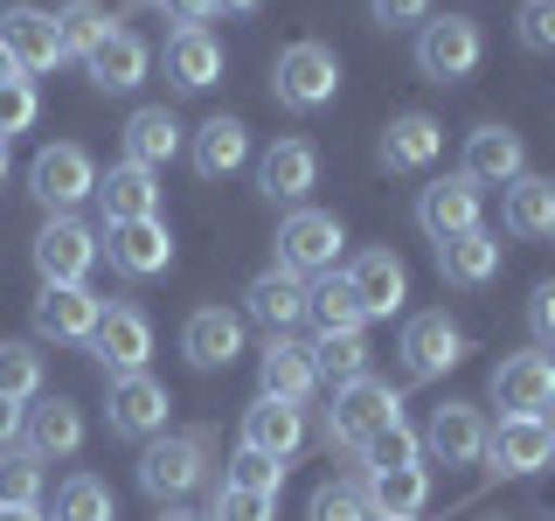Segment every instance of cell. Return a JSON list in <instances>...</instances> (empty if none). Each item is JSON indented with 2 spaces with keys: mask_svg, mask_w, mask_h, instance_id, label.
I'll use <instances>...</instances> for the list:
<instances>
[{
  "mask_svg": "<svg viewBox=\"0 0 555 521\" xmlns=\"http://www.w3.org/2000/svg\"><path fill=\"white\" fill-rule=\"evenodd\" d=\"M271 98L285 112H320L340 98V56L326 42H285L271 63Z\"/></svg>",
  "mask_w": 555,
  "mask_h": 521,
  "instance_id": "obj_1",
  "label": "cell"
},
{
  "mask_svg": "<svg viewBox=\"0 0 555 521\" xmlns=\"http://www.w3.org/2000/svg\"><path fill=\"white\" fill-rule=\"evenodd\" d=\"M389 424H403V396H396L389 382L361 376V382H347V390H334V410H326V445L361 452L375 431H389Z\"/></svg>",
  "mask_w": 555,
  "mask_h": 521,
  "instance_id": "obj_2",
  "label": "cell"
},
{
  "mask_svg": "<svg viewBox=\"0 0 555 521\" xmlns=\"http://www.w3.org/2000/svg\"><path fill=\"white\" fill-rule=\"evenodd\" d=\"M486 56V35L473 14H430L424 28H416V69H424L430 84H465Z\"/></svg>",
  "mask_w": 555,
  "mask_h": 521,
  "instance_id": "obj_3",
  "label": "cell"
},
{
  "mask_svg": "<svg viewBox=\"0 0 555 521\" xmlns=\"http://www.w3.org/2000/svg\"><path fill=\"white\" fill-rule=\"evenodd\" d=\"M208 480V439L202 431H160L146 452H139V486L153 500H181Z\"/></svg>",
  "mask_w": 555,
  "mask_h": 521,
  "instance_id": "obj_4",
  "label": "cell"
},
{
  "mask_svg": "<svg viewBox=\"0 0 555 521\" xmlns=\"http://www.w3.org/2000/svg\"><path fill=\"white\" fill-rule=\"evenodd\" d=\"M396 355H403L410 382H444L465 355H473V341H465V327L438 306V313H416V320H403V341H396Z\"/></svg>",
  "mask_w": 555,
  "mask_h": 521,
  "instance_id": "obj_5",
  "label": "cell"
},
{
  "mask_svg": "<svg viewBox=\"0 0 555 521\" xmlns=\"http://www.w3.org/2000/svg\"><path fill=\"white\" fill-rule=\"evenodd\" d=\"M340 251H347V230L326 208H292V216L278 223V265L299 271V278H326L340 265Z\"/></svg>",
  "mask_w": 555,
  "mask_h": 521,
  "instance_id": "obj_6",
  "label": "cell"
},
{
  "mask_svg": "<svg viewBox=\"0 0 555 521\" xmlns=\"http://www.w3.org/2000/svg\"><path fill=\"white\" fill-rule=\"evenodd\" d=\"M167 382L160 376H112V396H104V424H112V439H132V445H153L167 431Z\"/></svg>",
  "mask_w": 555,
  "mask_h": 521,
  "instance_id": "obj_7",
  "label": "cell"
},
{
  "mask_svg": "<svg viewBox=\"0 0 555 521\" xmlns=\"http://www.w3.org/2000/svg\"><path fill=\"white\" fill-rule=\"evenodd\" d=\"M28 195L42 202L49 216H69L77 202H91V195H98V167H91V153L69 147V139H63V147H42V153L28 161Z\"/></svg>",
  "mask_w": 555,
  "mask_h": 521,
  "instance_id": "obj_8",
  "label": "cell"
},
{
  "mask_svg": "<svg viewBox=\"0 0 555 521\" xmlns=\"http://www.w3.org/2000/svg\"><path fill=\"white\" fill-rule=\"evenodd\" d=\"M98 257H104V243L77 216H49L35 230V271H42V285H83Z\"/></svg>",
  "mask_w": 555,
  "mask_h": 521,
  "instance_id": "obj_9",
  "label": "cell"
},
{
  "mask_svg": "<svg viewBox=\"0 0 555 521\" xmlns=\"http://www.w3.org/2000/svg\"><path fill=\"white\" fill-rule=\"evenodd\" d=\"M486 195L465 174H438V181H424V195H416V230H424L430 243H451L465 230H486Z\"/></svg>",
  "mask_w": 555,
  "mask_h": 521,
  "instance_id": "obj_10",
  "label": "cell"
},
{
  "mask_svg": "<svg viewBox=\"0 0 555 521\" xmlns=\"http://www.w3.org/2000/svg\"><path fill=\"white\" fill-rule=\"evenodd\" d=\"M98 313H104V300H98L91 285H42V292H35V306H28V320H35V334H42V341L91 347Z\"/></svg>",
  "mask_w": 555,
  "mask_h": 521,
  "instance_id": "obj_11",
  "label": "cell"
},
{
  "mask_svg": "<svg viewBox=\"0 0 555 521\" xmlns=\"http://www.w3.org/2000/svg\"><path fill=\"white\" fill-rule=\"evenodd\" d=\"M493 404L507 417H534L542 404H555V355L548 347H520L493 369Z\"/></svg>",
  "mask_w": 555,
  "mask_h": 521,
  "instance_id": "obj_12",
  "label": "cell"
},
{
  "mask_svg": "<svg viewBox=\"0 0 555 521\" xmlns=\"http://www.w3.org/2000/svg\"><path fill=\"white\" fill-rule=\"evenodd\" d=\"M479 459L493 466L500 480H528V473H542V466L555 459V445H548L542 417H500V424L486 431V452H479Z\"/></svg>",
  "mask_w": 555,
  "mask_h": 521,
  "instance_id": "obj_13",
  "label": "cell"
},
{
  "mask_svg": "<svg viewBox=\"0 0 555 521\" xmlns=\"http://www.w3.org/2000/svg\"><path fill=\"white\" fill-rule=\"evenodd\" d=\"M91 355L104 361V376H139L146 355H153V320L139 306H104L98 334H91Z\"/></svg>",
  "mask_w": 555,
  "mask_h": 521,
  "instance_id": "obj_14",
  "label": "cell"
},
{
  "mask_svg": "<svg viewBox=\"0 0 555 521\" xmlns=\"http://www.w3.org/2000/svg\"><path fill=\"white\" fill-rule=\"evenodd\" d=\"M306 285H312V278L285 271V265L257 271L250 285H243V320H257L264 334H292V327L306 320Z\"/></svg>",
  "mask_w": 555,
  "mask_h": 521,
  "instance_id": "obj_15",
  "label": "cell"
},
{
  "mask_svg": "<svg viewBox=\"0 0 555 521\" xmlns=\"http://www.w3.org/2000/svg\"><path fill=\"white\" fill-rule=\"evenodd\" d=\"M320 390V369H312V347L292 334H264V355H257V396H278V404H299Z\"/></svg>",
  "mask_w": 555,
  "mask_h": 521,
  "instance_id": "obj_16",
  "label": "cell"
},
{
  "mask_svg": "<svg viewBox=\"0 0 555 521\" xmlns=\"http://www.w3.org/2000/svg\"><path fill=\"white\" fill-rule=\"evenodd\" d=\"M340 278L361 300V320H389V313H403V300H410V271H403L396 251H361Z\"/></svg>",
  "mask_w": 555,
  "mask_h": 521,
  "instance_id": "obj_17",
  "label": "cell"
},
{
  "mask_svg": "<svg viewBox=\"0 0 555 521\" xmlns=\"http://www.w3.org/2000/svg\"><path fill=\"white\" fill-rule=\"evenodd\" d=\"M0 49L14 56V69H22V77L56 69V63H63L56 14H49V8H8V14H0Z\"/></svg>",
  "mask_w": 555,
  "mask_h": 521,
  "instance_id": "obj_18",
  "label": "cell"
},
{
  "mask_svg": "<svg viewBox=\"0 0 555 521\" xmlns=\"http://www.w3.org/2000/svg\"><path fill=\"white\" fill-rule=\"evenodd\" d=\"M104 257H112V271H126V278H160L173 265V237H167L160 216L112 223V230H104Z\"/></svg>",
  "mask_w": 555,
  "mask_h": 521,
  "instance_id": "obj_19",
  "label": "cell"
},
{
  "mask_svg": "<svg viewBox=\"0 0 555 521\" xmlns=\"http://www.w3.org/2000/svg\"><path fill=\"white\" fill-rule=\"evenodd\" d=\"M465 181L473 188H507L528 174V147H520V132L514 126H479V132H465Z\"/></svg>",
  "mask_w": 555,
  "mask_h": 521,
  "instance_id": "obj_20",
  "label": "cell"
},
{
  "mask_svg": "<svg viewBox=\"0 0 555 521\" xmlns=\"http://www.w3.org/2000/svg\"><path fill=\"white\" fill-rule=\"evenodd\" d=\"M98 216H104V230H112V223L160 216V174L139 167V161H118L112 174H98Z\"/></svg>",
  "mask_w": 555,
  "mask_h": 521,
  "instance_id": "obj_21",
  "label": "cell"
},
{
  "mask_svg": "<svg viewBox=\"0 0 555 521\" xmlns=\"http://www.w3.org/2000/svg\"><path fill=\"white\" fill-rule=\"evenodd\" d=\"M257 188H264V202L299 208L312 188H320V147H312V139H278L264 161H257Z\"/></svg>",
  "mask_w": 555,
  "mask_h": 521,
  "instance_id": "obj_22",
  "label": "cell"
},
{
  "mask_svg": "<svg viewBox=\"0 0 555 521\" xmlns=\"http://www.w3.org/2000/svg\"><path fill=\"white\" fill-rule=\"evenodd\" d=\"M424 459H438V466H479V452H486V417L473 404H444V410H430V424H424Z\"/></svg>",
  "mask_w": 555,
  "mask_h": 521,
  "instance_id": "obj_23",
  "label": "cell"
},
{
  "mask_svg": "<svg viewBox=\"0 0 555 521\" xmlns=\"http://www.w3.org/2000/svg\"><path fill=\"white\" fill-rule=\"evenodd\" d=\"M181 355L195 361V369H230L243 355V313L230 306H195L181 327Z\"/></svg>",
  "mask_w": 555,
  "mask_h": 521,
  "instance_id": "obj_24",
  "label": "cell"
},
{
  "mask_svg": "<svg viewBox=\"0 0 555 521\" xmlns=\"http://www.w3.org/2000/svg\"><path fill=\"white\" fill-rule=\"evenodd\" d=\"M375 153H382V167H389V174H424L444 153V126L430 112H403V118L382 126V147Z\"/></svg>",
  "mask_w": 555,
  "mask_h": 521,
  "instance_id": "obj_25",
  "label": "cell"
},
{
  "mask_svg": "<svg viewBox=\"0 0 555 521\" xmlns=\"http://www.w3.org/2000/svg\"><path fill=\"white\" fill-rule=\"evenodd\" d=\"M22 439H28L35 459H69L83 445V410L69 396H35L22 410Z\"/></svg>",
  "mask_w": 555,
  "mask_h": 521,
  "instance_id": "obj_26",
  "label": "cell"
},
{
  "mask_svg": "<svg viewBox=\"0 0 555 521\" xmlns=\"http://www.w3.org/2000/svg\"><path fill=\"white\" fill-rule=\"evenodd\" d=\"M306 445V410L278 404V396H257L243 410V452H264V459H292Z\"/></svg>",
  "mask_w": 555,
  "mask_h": 521,
  "instance_id": "obj_27",
  "label": "cell"
},
{
  "mask_svg": "<svg viewBox=\"0 0 555 521\" xmlns=\"http://www.w3.org/2000/svg\"><path fill=\"white\" fill-rule=\"evenodd\" d=\"M188 153H195V174H202V181H230V174L250 161V126L222 112V118H208V126H195Z\"/></svg>",
  "mask_w": 555,
  "mask_h": 521,
  "instance_id": "obj_28",
  "label": "cell"
},
{
  "mask_svg": "<svg viewBox=\"0 0 555 521\" xmlns=\"http://www.w3.org/2000/svg\"><path fill=\"white\" fill-rule=\"evenodd\" d=\"M438 271H444V285H459V292L493 285L500 278V237L493 230H465V237L438 243Z\"/></svg>",
  "mask_w": 555,
  "mask_h": 521,
  "instance_id": "obj_29",
  "label": "cell"
},
{
  "mask_svg": "<svg viewBox=\"0 0 555 521\" xmlns=\"http://www.w3.org/2000/svg\"><path fill=\"white\" fill-rule=\"evenodd\" d=\"M146 63L153 56H146V42H139L132 28H112L91 56H83V69H91L98 91H139V84H146Z\"/></svg>",
  "mask_w": 555,
  "mask_h": 521,
  "instance_id": "obj_30",
  "label": "cell"
},
{
  "mask_svg": "<svg viewBox=\"0 0 555 521\" xmlns=\"http://www.w3.org/2000/svg\"><path fill=\"white\" fill-rule=\"evenodd\" d=\"M181 147H188V132H181V118H173L167 104H139V112L126 118V161H139V167L160 174Z\"/></svg>",
  "mask_w": 555,
  "mask_h": 521,
  "instance_id": "obj_31",
  "label": "cell"
},
{
  "mask_svg": "<svg viewBox=\"0 0 555 521\" xmlns=\"http://www.w3.org/2000/svg\"><path fill=\"white\" fill-rule=\"evenodd\" d=\"M167 77H173V91H208L222 77V42L208 28H173L167 35Z\"/></svg>",
  "mask_w": 555,
  "mask_h": 521,
  "instance_id": "obj_32",
  "label": "cell"
},
{
  "mask_svg": "<svg viewBox=\"0 0 555 521\" xmlns=\"http://www.w3.org/2000/svg\"><path fill=\"white\" fill-rule=\"evenodd\" d=\"M361 486H369V508L375 521H416L430 500V473L424 466H389V473H361Z\"/></svg>",
  "mask_w": 555,
  "mask_h": 521,
  "instance_id": "obj_33",
  "label": "cell"
},
{
  "mask_svg": "<svg viewBox=\"0 0 555 521\" xmlns=\"http://www.w3.org/2000/svg\"><path fill=\"white\" fill-rule=\"evenodd\" d=\"M514 237H555V181L548 174H520L507 181V202H500Z\"/></svg>",
  "mask_w": 555,
  "mask_h": 521,
  "instance_id": "obj_34",
  "label": "cell"
},
{
  "mask_svg": "<svg viewBox=\"0 0 555 521\" xmlns=\"http://www.w3.org/2000/svg\"><path fill=\"white\" fill-rule=\"evenodd\" d=\"M306 320L320 327V334H361V327H369V320H361V300L347 292V278H334V271L306 285Z\"/></svg>",
  "mask_w": 555,
  "mask_h": 521,
  "instance_id": "obj_35",
  "label": "cell"
},
{
  "mask_svg": "<svg viewBox=\"0 0 555 521\" xmlns=\"http://www.w3.org/2000/svg\"><path fill=\"white\" fill-rule=\"evenodd\" d=\"M312 369H320V382H334V390L361 382V376H369V334H320Z\"/></svg>",
  "mask_w": 555,
  "mask_h": 521,
  "instance_id": "obj_36",
  "label": "cell"
},
{
  "mask_svg": "<svg viewBox=\"0 0 555 521\" xmlns=\"http://www.w3.org/2000/svg\"><path fill=\"white\" fill-rule=\"evenodd\" d=\"M56 35H63V56H91V49L112 35V14L98 0H63L56 8Z\"/></svg>",
  "mask_w": 555,
  "mask_h": 521,
  "instance_id": "obj_37",
  "label": "cell"
},
{
  "mask_svg": "<svg viewBox=\"0 0 555 521\" xmlns=\"http://www.w3.org/2000/svg\"><path fill=\"white\" fill-rule=\"evenodd\" d=\"M56 521H118L112 486L91 480V473H69V480L56 486Z\"/></svg>",
  "mask_w": 555,
  "mask_h": 521,
  "instance_id": "obj_38",
  "label": "cell"
},
{
  "mask_svg": "<svg viewBox=\"0 0 555 521\" xmlns=\"http://www.w3.org/2000/svg\"><path fill=\"white\" fill-rule=\"evenodd\" d=\"M0 396L8 404H35L42 396V355L28 341H0Z\"/></svg>",
  "mask_w": 555,
  "mask_h": 521,
  "instance_id": "obj_39",
  "label": "cell"
},
{
  "mask_svg": "<svg viewBox=\"0 0 555 521\" xmlns=\"http://www.w3.org/2000/svg\"><path fill=\"white\" fill-rule=\"evenodd\" d=\"M0 508H42V459L22 452H0Z\"/></svg>",
  "mask_w": 555,
  "mask_h": 521,
  "instance_id": "obj_40",
  "label": "cell"
},
{
  "mask_svg": "<svg viewBox=\"0 0 555 521\" xmlns=\"http://www.w3.org/2000/svg\"><path fill=\"white\" fill-rule=\"evenodd\" d=\"M306 521H375V508H369V486H361V480H326L320 494H312Z\"/></svg>",
  "mask_w": 555,
  "mask_h": 521,
  "instance_id": "obj_41",
  "label": "cell"
},
{
  "mask_svg": "<svg viewBox=\"0 0 555 521\" xmlns=\"http://www.w3.org/2000/svg\"><path fill=\"white\" fill-rule=\"evenodd\" d=\"M389 466H424V445H416L410 424H389L361 445V473H389Z\"/></svg>",
  "mask_w": 555,
  "mask_h": 521,
  "instance_id": "obj_42",
  "label": "cell"
},
{
  "mask_svg": "<svg viewBox=\"0 0 555 521\" xmlns=\"http://www.w3.org/2000/svg\"><path fill=\"white\" fill-rule=\"evenodd\" d=\"M222 486H243V494H285V459H264V452H236Z\"/></svg>",
  "mask_w": 555,
  "mask_h": 521,
  "instance_id": "obj_43",
  "label": "cell"
},
{
  "mask_svg": "<svg viewBox=\"0 0 555 521\" xmlns=\"http://www.w3.org/2000/svg\"><path fill=\"white\" fill-rule=\"evenodd\" d=\"M514 42L528 49V56H555V0H520Z\"/></svg>",
  "mask_w": 555,
  "mask_h": 521,
  "instance_id": "obj_44",
  "label": "cell"
},
{
  "mask_svg": "<svg viewBox=\"0 0 555 521\" xmlns=\"http://www.w3.org/2000/svg\"><path fill=\"white\" fill-rule=\"evenodd\" d=\"M35 118H42V98H35V84L28 77H14V84H0V139H14V132H28Z\"/></svg>",
  "mask_w": 555,
  "mask_h": 521,
  "instance_id": "obj_45",
  "label": "cell"
},
{
  "mask_svg": "<svg viewBox=\"0 0 555 521\" xmlns=\"http://www.w3.org/2000/svg\"><path fill=\"white\" fill-rule=\"evenodd\" d=\"M208 521H278V494H243V486H216V514Z\"/></svg>",
  "mask_w": 555,
  "mask_h": 521,
  "instance_id": "obj_46",
  "label": "cell"
},
{
  "mask_svg": "<svg viewBox=\"0 0 555 521\" xmlns=\"http://www.w3.org/2000/svg\"><path fill=\"white\" fill-rule=\"evenodd\" d=\"M369 22H382V28H424L430 0H369Z\"/></svg>",
  "mask_w": 555,
  "mask_h": 521,
  "instance_id": "obj_47",
  "label": "cell"
},
{
  "mask_svg": "<svg viewBox=\"0 0 555 521\" xmlns=\"http://www.w3.org/2000/svg\"><path fill=\"white\" fill-rule=\"evenodd\" d=\"M528 327H534V341H542V347H555V278H542V285H534Z\"/></svg>",
  "mask_w": 555,
  "mask_h": 521,
  "instance_id": "obj_48",
  "label": "cell"
},
{
  "mask_svg": "<svg viewBox=\"0 0 555 521\" xmlns=\"http://www.w3.org/2000/svg\"><path fill=\"white\" fill-rule=\"evenodd\" d=\"M167 8V22L173 28H202V22H216V0H160Z\"/></svg>",
  "mask_w": 555,
  "mask_h": 521,
  "instance_id": "obj_49",
  "label": "cell"
},
{
  "mask_svg": "<svg viewBox=\"0 0 555 521\" xmlns=\"http://www.w3.org/2000/svg\"><path fill=\"white\" fill-rule=\"evenodd\" d=\"M14 439H22V404L0 396V452H14Z\"/></svg>",
  "mask_w": 555,
  "mask_h": 521,
  "instance_id": "obj_50",
  "label": "cell"
},
{
  "mask_svg": "<svg viewBox=\"0 0 555 521\" xmlns=\"http://www.w3.org/2000/svg\"><path fill=\"white\" fill-rule=\"evenodd\" d=\"M264 0H216V14H257Z\"/></svg>",
  "mask_w": 555,
  "mask_h": 521,
  "instance_id": "obj_51",
  "label": "cell"
},
{
  "mask_svg": "<svg viewBox=\"0 0 555 521\" xmlns=\"http://www.w3.org/2000/svg\"><path fill=\"white\" fill-rule=\"evenodd\" d=\"M0 521H49L42 508H0Z\"/></svg>",
  "mask_w": 555,
  "mask_h": 521,
  "instance_id": "obj_52",
  "label": "cell"
},
{
  "mask_svg": "<svg viewBox=\"0 0 555 521\" xmlns=\"http://www.w3.org/2000/svg\"><path fill=\"white\" fill-rule=\"evenodd\" d=\"M14 77H22V69H14V56H8V49H0V84H14Z\"/></svg>",
  "mask_w": 555,
  "mask_h": 521,
  "instance_id": "obj_53",
  "label": "cell"
},
{
  "mask_svg": "<svg viewBox=\"0 0 555 521\" xmlns=\"http://www.w3.org/2000/svg\"><path fill=\"white\" fill-rule=\"evenodd\" d=\"M534 417H542V431H548V445H555V404H542Z\"/></svg>",
  "mask_w": 555,
  "mask_h": 521,
  "instance_id": "obj_54",
  "label": "cell"
},
{
  "mask_svg": "<svg viewBox=\"0 0 555 521\" xmlns=\"http://www.w3.org/2000/svg\"><path fill=\"white\" fill-rule=\"evenodd\" d=\"M160 521H208V514H195V508H167Z\"/></svg>",
  "mask_w": 555,
  "mask_h": 521,
  "instance_id": "obj_55",
  "label": "cell"
},
{
  "mask_svg": "<svg viewBox=\"0 0 555 521\" xmlns=\"http://www.w3.org/2000/svg\"><path fill=\"white\" fill-rule=\"evenodd\" d=\"M0 181H8V139H0Z\"/></svg>",
  "mask_w": 555,
  "mask_h": 521,
  "instance_id": "obj_56",
  "label": "cell"
},
{
  "mask_svg": "<svg viewBox=\"0 0 555 521\" xmlns=\"http://www.w3.org/2000/svg\"><path fill=\"white\" fill-rule=\"evenodd\" d=\"M153 8H160V0H153Z\"/></svg>",
  "mask_w": 555,
  "mask_h": 521,
  "instance_id": "obj_57",
  "label": "cell"
}]
</instances>
